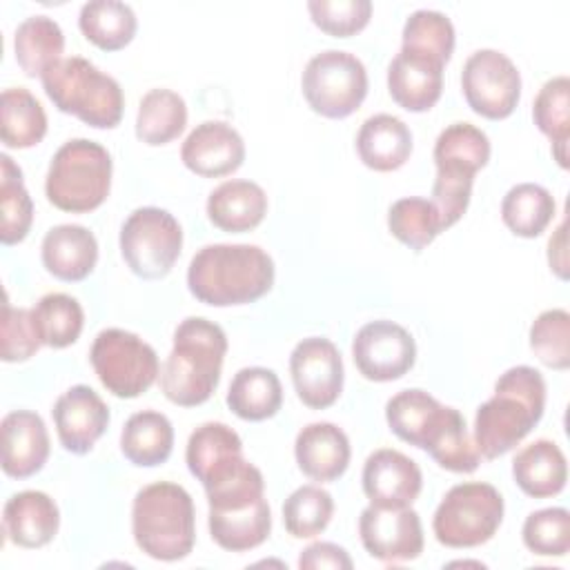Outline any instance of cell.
<instances>
[{
	"mask_svg": "<svg viewBox=\"0 0 570 570\" xmlns=\"http://www.w3.org/2000/svg\"><path fill=\"white\" fill-rule=\"evenodd\" d=\"M60 525L56 501L40 490H24L4 503L2 528L11 543L20 548L47 546Z\"/></svg>",
	"mask_w": 570,
	"mask_h": 570,
	"instance_id": "22",
	"label": "cell"
},
{
	"mask_svg": "<svg viewBox=\"0 0 570 570\" xmlns=\"http://www.w3.org/2000/svg\"><path fill=\"white\" fill-rule=\"evenodd\" d=\"M352 358L367 381L387 383L412 370L416 361V343L403 325L381 318L365 323L356 332L352 341Z\"/></svg>",
	"mask_w": 570,
	"mask_h": 570,
	"instance_id": "12",
	"label": "cell"
},
{
	"mask_svg": "<svg viewBox=\"0 0 570 570\" xmlns=\"http://www.w3.org/2000/svg\"><path fill=\"white\" fill-rule=\"evenodd\" d=\"M334 514V499L321 485H301L283 503V523L294 539L321 534Z\"/></svg>",
	"mask_w": 570,
	"mask_h": 570,
	"instance_id": "40",
	"label": "cell"
},
{
	"mask_svg": "<svg viewBox=\"0 0 570 570\" xmlns=\"http://www.w3.org/2000/svg\"><path fill=\"white\" fill-rule=\"evenodd\" d=\"M312 22L334 38H347L363 31L372 18L370 0H309Z\"/></svg>",
	"mask_w": 570,
	"mask_h": 570,
	"instance_id": "47",
	"label": "cell"
},
{
	"mask_svg": "<svg viewBox=\"0 0 570 570\" xmlns=\"http://www.w3.org/2000/svg\"><path fill=\"white\" fill-rule=\"evenodd\" d=\"M227 336L220 325L189 316L174 332V347L160 370L163 394L180 407L205 403L220 381Z\"/></svg>",
	"mask_w": 570,
	"mask_h": 570,
	"instance_id": "3",
	"label": "cell"
},
{
	"mask_svg": "<svg viewBox=\"0 0 570 570\" xmlns=\"http://www.w3.org/2000/svg\"><path fill=\"white\" fill-rule=\"evenodd\" d=\"M503 521V497L490 483L452 485L441 499L432 530L441 546L476 548L494 537Z\"/></svg>",
	"mask_w": 570,
	"mask_h": 570,
	"instance_id": "7",
	"label": "cell"
},
{
	"mask_svg": "<svg viewBox=\"0 0 570 570\" xmlns=\"http://www.w3.org/2000/svg\"><path fill=\"white\" fill-rule=\"evenodd\" d=\"M523 543L541 557H563L570 550V512L566 508H543L528 514Z\"/></svg>",
	"mask_w": 570,
	"mask_h": 570,
	"instance_id": "45",
	"label": "cell"
},
{
	"mask_svg": "<svg viewBox=\"0 0 570 570\" xmlns=\"http://www.w3.org/2000/svg\"><path fill=\"white\" fill-rule=\"evenodd\" d=\"M474 174L456 169V167H436L434 185H432V207L439 218L441 232L461 220L470 205Z\"/></svg>",
	"mask_w": 570,
	"mask_h": 570,
	"instance_id": "46",
	"label": "cell"
},
{
	"mask_svg": "<svg viewBox=\"0 0 570 570\" xmlns=\"http://www.w3.org/2000/svg\"><path fill=\"white\" fill-rule=\"evenodd\" d=\"M0 240L16 245L27 238L33 223V203L22 183V171L11 156L0 154Z\"/></svg>",
	"mask_w": 570,
	"mask_h": 570,
	"instance_id": "37",
	"label": "cell"
},
{
	"mask_svg": "<svg viewBox=\"0 0 570 570\" xmlns=\"http://www.w3.org/2000/svg\"><path fill=\"white\" fill-rule=\"evenodd\" d=\"M512 476L528 497L548 499L566 488L568 463L554 441L537 439L514 456Z\"/></svg>",
	"mask_w": 570,
	"mask_h": 570,
	"instance_id": "26",
	"label": "cell"
},
{
	"mask_svg": "<svg viewBox=\"0 0 570 570\" xmlns=\"http://www.w3.org/2000/svg\"><path fill=\"white\" fill-rule=\"evenodd\" d=\"M532 118L541 134L552 142V156L559 167H568V138H570V80L568 76L550 78L537 94Z\"/></svg>",
	"mask_w": 570,
	"mask_h": 570,
	"instance_id": "35",
	"label": "cell"
},
{
	"mask_svg": "<svg viewBox=\"0 0 570 570\" xmlns=\"http://www.w3.org/2000/svg\"><path fill=\"white\" fill-rule=\"evenodd\" d=\"M387 227L396 240L414 252L425 249L441 234L432 203L416 196L392 203L387 212Z\"/></svg>",
	"mask_w": 570,
	"mask_h": 570,
	"instance_id": "41",
	"label": "cell"
},
{
	"mask_svg": "<svg viewBox=\"0 0 570 570\" xmlns=\"http://www.w3.org/2000/svg\"><path fill=\"white\" fill-rule=\"evenodd\" d=\"M236 456H243V441L225 423L209 421L198 425L189 434L185 459H187L189 472L200 483H205L220 465L229 463Z\"/></svg>",
	"mask_w": 570,
	"mask_h": 570,
	"instance_id": "36",
	"label": "cell"
},
{
	"mask_svg": "<svg viewBox=\"0 0 570 570\" xmlns=\"http://www.w3.org/2000/svg\"><path fill=\"white\" fill-rule=\"evenodd\" d=\"M42 265L65 283L87 278L98 261L96 236L82 225H56L42 238Z\"/></svg>",
	"mask_w": 570,
	"mask_h": 570,
	"instance_id": "23",
	"label": "cell"
},
{
	"mask_svg": "<svg viewBox=\"0 0 570 570\" xmlns=\"http://www.w3.org/2000/svg\"><path fill=\"white\" fill-rule=\"evenodd\" d=\"M89 358L100 383L118 399L145 394L160 374L154 347L138 334L118 327L102 330L94 338Z\"/></svg>",
	"mask_w": 570,
	"mask_h": 570,
	"instance_id": "8",
	"label": "cell"
},
{
	"mask_svg": "<svg viewBox=\"0 0 570 570\" xmlns=\"http://www.w3.org/2000/svg\"><path fill=\"white\" fill-rule=\"evenodd\" d=\"M187 125V105L171 89H151L142 96L136 114L138 140L158 147L183 134Z\"/></svg>",
	"mask_w": 570,
	"mask_h": 570,
	"instance_id": "34",
	"label": "cell"
},
{
	"mask_svg": "<svg viewBox=\"0 0 570 570\" xmlns=\"http://www.w3.org/2000/svg\"><path fill=\"white\" fill-rule=\"evenodd\" d=\"M111 189V156L94 140H67L51 158L45 194L62 212L85 214L100 207Z\"/></svg>",
	"mask_w": 570,
	"mask_h": 570,
	"instance_id": "6",
	"label": "cell"
},
{
	"mask_svg": "<svg viewBox=\"0 0 570 570\" xmlns=\"http://www.w3.org/2000/svg\"><path fill=\"white\" fill-rule=\"evenodd\" d=\"M401 47L423 51L445 65L454 51V24L441 11L419 9L403 24Z\"/></svg>",
	"mask_w": 570,
	"mask_h": 570,
	"instance_id": "42",
	"label": "cell"
},
{
	"mask_svg": "<svg viewBox=\"0 0 570 570\" xmlns=\"http://www.w3.org/2000/svg\"><path fill=\"white\" fill-rule=\"evenodd\" d=\"M350 454L347 434L327 421L305 425L294 441V456L301 472L321 483L343 476L350 465Z\"/></svg>",
	"mask_w": 570,
	"mask_h": 570,
	"instance_id": "21",
	"label": "cell"
},
{
	"mask_svg": "<svg viewBox=\"0 0 570 570\" xmlns=\"http://www.w3.org/2000/svg\"><path fill=\"white\" fill-rule=\"evenodd\" d=\"M0 356L4 363H22L31 358L40 347L42 338L38 334L33 312L13 307L9 301L2 305V336Z\"/></svg>",
	"mask_w": 570,
	"mask_h": 570,
	"instance_id": "48",
	"label": "cell"
},
{
	"mask_svg": "<svg viewBox=\"0 0 570 570\" xmlns=\"http://www.w3.org/2000/svg\"><path fill=\"white\" fill-rule=\"evenodd\" d=\"M78 24L82 36L102 51H118L136 36V13L118 0H91L82 4Z\"/></svg>",
	"mask_w": 570,
	"mask_h": 570,
	"instance_id": "31",
	"label": "cell"
},
{
	"mask_svg": "<svg viewBox=\"0 0 570 570\" xmlns=\"http://www.w3.org/2000/svg\"><path fill=\"white\" fill-rule=\"evenodd\" d=\"M356 151L365 167L374 171H394L412 154V131L392 114L370 116L356 134Z\"/></svg>",
	"mask_w": 570,
	"mask_h": 570,
	"instance_id": "24",
	"label": "cell"
},
{
	"mask_svg": "<svg viewBox=\"0 0 570 570\" xmlns=\"http://www.w3.org/2000/svg\"><path fill=\"white\" fill-rule=\"evenodd\" d=\"M131 532L136 546L156 561L185 559L196 541V517L189 492L169 481L145 485L134 497Z\"/></svg>",
	"mask_w": 570,
	"mask_h": 570,
	"instance_id": "4",
	"label": "cell"
},
{
	"mask_svg": "<svg viewBox=\"0 0 570 570\" xmlns=\"http://www.w3.org/2000/svg\"><path fill=\"white\" fill-rule=\"evenodd\" d=\"M289 372L298 399L312 410H325L341 396L343 361L330 338L309 336L296 343L289 356Z\"/></svg>",
	"mask_w": 570,
	"mask_h": 570,
	"instance_id": "13",
	"label": "cell"
},
{
	"mask_svg": "<svg viewBox=\"0 0 570 570\" xmlns=\"http://www.w3.org/2000/svg\"><path fill=\"white\" fill-rule=\"evenodd\" d=\"M13 51L20 69L36 78L62 60L65 36L56 20L31 16L18 24L13 33Z\"/></svg>",
	"mask_w": 570,
	"mask_h": 570,
	"instance_id": "30",
	"label": "cell"
},
{
	"mask_svg": "<svg viewBox=\"0 0 570 570\" xmlns=\"http://www.w3.org/2000/svg\"><path fill=\"white\" fill-rule=\"evenodd\" d=\"M31 312H33V321L42 338V345L53 350L73 345L85 325V314L80 303L73 296L62 292L45 294L36 303V307H31Z\"/></svg>",
	"mask_w": 570,
	"mask_h": 570,
	"instance_id": "38",
	"label": "cell"
},
{
	"mask_svg": "<svg viewBox=\"0 0 570 570\" xmlns=\"http://www.w3.org/2000/svg\"><path fill=\"white\" fill-rule=\"evenodd\" d=\"M180 160L189 171L203 178H220L234 174L243 165L245 142L232 125L223 120H205L185 138Z\"/></svg>",
	"mask_w": 570,
	"mask_h": 570,
	"instance_id": "17",
	"label": "cell"
},
{
	"mask_svg": "<svg viewBox=\"0 0 570 570\" xmlns=\"http://www.w3.org/2000/svg\"><path fill=\"white\" fill-rule=\"evenodd\" d=\"M171 448L174 428L165 414L142 410L127 419L120 434V450L129 463L138 468H156L169 459Z\"/></svg>",
	"mask_w": 570,
	"mask_h": 570,
	"instance_id": "28",
	"label": "cell"
},
{
	"mask_svg": "<svg viewBox=\"0 0 570 570\" xmlns=\"http://www.w3.org/2000/svg\"><path fill=\"white\" fill-rule=\"evenodd\" d=\"M546 381L539 370L517 365L494 383V396L479 405L474 416V445L483 459H499L519 445L541 421Z\"/></svg>",
	"mask_w": 570,
	"mask_h": 570,
	"instance_id": "2",
	"label": "cell"
},
{
	"mask_svg": "<svg viewBox=\"0 0 570 570\" xmlns=\"http://www.w3.org/2000/svg\"><path fill=\"white\" fill-rule=\"evenodd\" d=\"M301 87L312 111L338 120L354 114L365 100L367 71L354 53L327 49L305 65Z\"/></svg>",
	"mask_w": 570,
	"mask_h": 570,
	"instance_id": "9",
	"label": "cell"
},
{
	"mask_svg": "<svg viewBox=\"0 0 570 570\" xmlns=\"http://www.w3.org/2000/svg\"><path fill=\"white\" fill-rule=\"evenodd\" d=\"M530 350L552 370L570 367V314L561 307L541 312L530 325Z\"/></svg>",
	"mask_w": 570,
	"mask_h": 570,
	"instance_id": "43",
	"label": "cell"
},
{
	"mask_svg": "<svg viewBox=\"0 0 570 570\" xmlns=\"http://www.w3.org/2000/svg\"><path fill=\"white\" fill-rule=\"evenodd\" d=\"M548 263L550 269L566 281L568 278V252H566V220L559 223L554 234L548 240Z\"/></svg>",
	"mask_w": 570,
	"mask_h": 570,
	"instance_id": "50",
	"label": "cell"
},
{
	"mask_svg": "<svg viewBox=\"0 0 570 570\" xmlns=\"http://www.w3.org/2000/svg\"><path fill=\"white\" fill-rule=\"evenodd\" d=\"M452 407L439 403L425 390L412 387L394 394L385 405V421L390 430L405 443L430 450L445 428Z\"/></svg>",
	"mask_w": 570,
	"mask_h": 570,
	"instance_id": "19",
	"label": "cell"
},
{
	"mask_svg": "<svg viewBox=\"0 0 570 570\" xmlns=\"http://www.w3.org/2000/svg\"><path fill=\"white\" fill-rule=\"evenodd\" d=\"M358 534L367 554L383 563L412 561L423 552V525L412 508L370 503L358 517Z\"/></svg>",
	"mask_w": 570,
	"mask_h": 570,
	"instance_id": "14",
	"label": "cell"
},
{
	"mask_svg": "<svg viewBox=\"0 0 570 570\" xmlns=\"http://www.w3.org/2000/svg\"><path fill=\"white\" fill-rule=\"evenodd\" d=\"M274 285V261L258 245L216 243L198 249L187 269V287L196 301L214 307L245 305Z\"/></svg>",
	"mask_w": 570,
	"mask_h": 570,
	"instance_id": "1",
	"label": "cell"
},
{
	"mask_svg": "<svg viewBox=\"0 0 570 570\" xmlns=\"http://www.w3.org/2000/svg\"><path fill=\"white\" fill-rule=\"evenodd\" d=\"M209 534L229 552H247L258 548L272 530V512L267 499H258L243 508L209 510Z\"/></svg>",
	"mask_w": 570,
	"mask_h": 570,
	"instance_id": "27",
	"label": "cell"
},
{
	"mask_svg": "<svg viewBox=\"0 0 570 570\" xmlns=\"http://www.w3.org/2000/svg\"><path fill=\"white\" fill-rule=\"evenodd\" d=\"M265 214L267 196L252 180H225L207 198V218L223 232H249L261 225Z\"/></svg>",
	"mask_w": 570,
	"mask_h": 570,
	"instance_id": "25",
	"label": "cell"
},
{
	"mask_svg": "<svg viewBox=\"0 0 570 570\" xmlns=\"http://www.w3.org/2000/svg\"><path fill=\"white\" fill-rule=\"evenodd\" d=\"M298 566L303 570H316V568H332V570H352V559L345 552V548L330 543V541H318L307 546L301 557Z\"/></svg>",
	"mask_w": 570,
	"mask_h": 570,
	"instance_id": "49",
	"label": "cell"
},
{
	"mask_svg": "<svg viewBox=\"0 0 570 570\" xmlns=\"http://www.w3.org/2000/svg\"><path fill=\"white\" fill-rule=\"evenodd\" d=\"M428 454L443 470H450V472L470 474V472H474L479 468L481 454H479V450L474 445V439L468 432L463 414L456 407L452 410L445 428L441 430L439 439L432 443Z\"/></svg>",
	"mask_w": 570,
	"mask_h": 570,
	"instance_id": "44",
	"label": "cell"
},
{
	"mask_svg": "<svg viewBox=\"0 0 570 570\" xmlns=\"http://www.w3.org/2000/svg\"><path fill=\"white\" fill-rule=\"evenodd\" d=\"M229 410L243 421L272 419L283 405V385L274 370L243 367L227 390Z\"/></svg>",
	"mask_w": 570,
	"mask_h": 570,
	"instance_id": "29",
	"label": "cell"
},
{
	"mask_svg": "<svg viewBox=\"0 0 570 570\" xmlns=\"http://www.w3.org/2000/svg\"><path fill=\"white\" fill-rule=\"evenodd\" d=\"M51 414L58 441L71 454H87L109 425V407L89 385H73L60 394Z\"/></svg>",
	"mask_w": 570,
	"mask_h": 570,
	"instance_id": "16",
	"label": "cell"
},
{
	"mask_svg": "<svg viewBox=\"0 0 570 570\" xmlns=\"http://www.w3.org/2000/svg\"><path fill=\"white\" fill-rule=\"evenodd\" d=\"M40 80L45 94L62 114H71L89 127L114 129L122 118L125 98L118 80L102 73L87 58H62Z\"/></svg>",
	"mask_w": 570,
	"mask_h": 570,
	"instance_id": "5",
	"label": "cell"
},
{
	"mask_svg": "<svg viewBox=\"0 0 570 570\" xmlns=\"http://www.w3.org/2000/svg\"><path fill=\"white\" fill-rule=\"evenodd\" d=\"M0 111V138L7 147L29 149L45 138L47 114L29 89H4Z\"/></svg>",
	"mask_w": 570,
	"mask_h": 570,
	"instance_id": "33",
	"label": "cell"
},
{
	"mask_svg": "<svg viewBox=\"0 0 570 570\" xmlns=\"http://www.w3.org/2000/svg\"><path fill=\"white\" fill-rule=\"evenodd\" d=\"M552 194L537 183H519L508 189L501 200V218L505 227L521 238H537L554 218Z\"/></svg>",
	"mask_w": 570,
	"mask_h": 570,
	"instance_id": "32",
	"label": "cell"
},
{
	"mask_svg": "<svg viewBox=\"0 0 570 570\" xmlns=\"http://www.w3.org/2000/svg\"><path fill=\"white\" fill-rule=\"evenodd\" d=\"M361 481L365 497L379 508H410L423 488L416 461L392 448H381L367 456Z\"/></svg>",
	"mask_w": 570,
	"mask_h": 570,
	"instance_id": "15",
	"label": "cell"
},
{
	"mask_svg": "<svg viewBox=\"0 0 570 570\" xmlns=\"http://www.w3.org/2000/svg\"><path fill=\"white\" fill-rule=\"evenodd\" d=\"M387 89L405 111H428L443 91V62L423 51L401 47L387 67Z\"/></svg>",
	"mask_w": 570,
	"mask_h": 570,
	"instance_id": "18",
	"label": "cell"
},
{
	"mask_svg": "<svg viewBox=\"0 0 570 570\" xmlns=\"http://www.w3.org/2000/svg\"><path fill=\"white\" fill-rule=\"evenodd\" d=\"M183 229L178 220L160 207H140L120 227V254L127 267L145 278L167 276L180 256Z\"/></svg>",
	"mask_w": 570,
	"mask_h": 570,
	"instance_id": "10",
	"label": "cell"
},
{
	"mask_svg": "<svg viewBox=\"0 0 570 570\" xmlns=\"http://www.w3.org/2000/svg\"><path fill=\"white\" fill-rule=\"evenodd\" d=\"M461 89L474 114L488 120H503L519 105L521 73L505 53L479 49L463 65Z\"/></svg>",
	"mask_w": 570,
	"mask_h": 570,
	"instance_id": "11",
	"label": "cell"
},
{
	"mask_svg": "<svg viewBox=\"0 0 570 570\" xmlns=\"http://www.w3.org/2000/svg\"><path fill=\"white\" fill-rule=\"evenodd\" d=\"M2 470L7 476L27 479L42 470L49 456V434L40 414L16 410L2 419Z\"/></svg>",
	"mask_w": 570,
	"mask_h": 570,
	"instance_id": "20",
	"label": "cell"
},
{
	"mask_svg": "<svg viewBox=\"0 0 570 570\" xmlns=\"http://www.w3.org/2000/svg\"><path fill=\"white\" fill-rule=\"evenodd\" d=\"M488 160L490 140L479 127L470 122H454L445 127L434 142L436 167H456L476 174L488 165Z\"/></svg>",
	"mask_w": 570,
	"mask_h": 570,
	"instance_id": "39",
	"label": "cell"
}]
</instances>
